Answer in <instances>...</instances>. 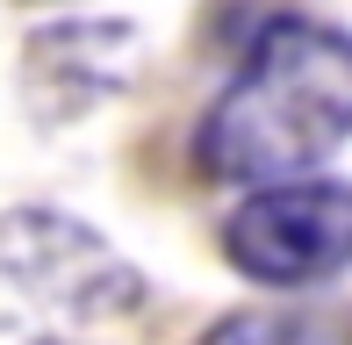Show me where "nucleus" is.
Here are the masks:
<instances>
[{
  "mask_svg": "<svg viewBox=\"0 0 352 345\" xmlns=\"http://www.w3.org/2000/svg\"><path fill=\"white\" fill-rule=\"evenodd\" d=\"M352 137V36L331 22H274L201 115L195 166L230 187L309 172Z\"/></svg>",
  "mask_w": 352,
  "mask_h": 345,
  "instance_id": "nucleus-1",
  "label": "nucleus"
},
{
  "mask_svg": "<svg viewBox=\"0 0 352 345\" xmlns=\"http://www.w3.org/2000/svg\"><path fill=\"white\" fill-rule=\"evenodd\" d=\"M0 295L65 324H108L144 302V274L122 266L79 216L14 209L0 216Z\"/></svg>",
  "mask_w": 352,
  "mask_h": 345,
  "instance_id": "nucleus-2",
  "label": "nucleus"
},
{
  "mask_svg": "<svg viewBox=\"0 0 352 345\" xmlns=\"http://www.w3.org/2000/svg\"><path fill=\"white\" fill-rule=\"evenodd\" d=\"M223 252L259 288H309L352 266V187L274 180L223 223Z\"/></svg>",
  "mask_w": 352,
  "mask_h": 345,
  "instance_id": "nucleus-3",
  "label": "nucleus"
},
{
  "mask_svg": "<svg viewBox=\"0 0 352 345\" xmlns=\"http://www.w3.org/2000/svg\"><path fill=\"white\" fill-rule=\"evenodd\" d=\"M201 345H352V331L316 309H245V317L209 324Z\"/></svg>",
  "mask_w": 352,
  "mask_h": 345,
  "instance_id": "nucleus-4",
  "label": "nucleus"
}]
</instances>
